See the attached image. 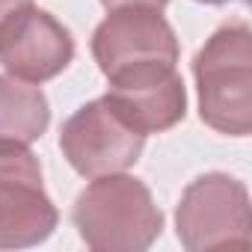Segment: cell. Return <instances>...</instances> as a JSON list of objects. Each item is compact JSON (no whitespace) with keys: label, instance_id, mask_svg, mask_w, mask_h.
<instances>
[{"label":"cell","instance_id":"cell-1","mask_svg":"<svg viewBox=\"0 0 252 252\" xmlns=\"http://www.w3.org/2000/svg\"><path fill=\"white\" fill-rule=\"evenodd\" d=\"M80 240L98 252H146L163 231L152 190L125 172L92 178L71 208Z\"/></svg>","mask_w":252,"mask_h":252},{"label":"cell","instance_id":"cell-2","mask_svg":"<svg viewBox=\"0 0 252 252\" xmlns=\"http://www.w3.org/2000/svg\"><path fill=\"white\" fill-rule=\"evenodd\" d=\"M199 89V119L208 128L246 137L252 131V30L246 21H228L193 57Z\"/></svg>","mask_w":252,"mask_h":252},{"label":"cell","instance_id":"cell-3","mask_svg":"<svg viewBox=\"0 0 252 252\" xmlns=\"http://www.w3.org/2000/svg\"><path fill=\"white\" fill-rule=\"evenodd\" d=\"M178 240L190 252L249 246V190L228 172L193 178L175 208Z\"/></svg>","mask_w":252,"mask_h":252},{"label":"cell","instance_id":"cell-4","mask_svg":"<svg viewBox=\"0 0 252 252\" xmlns=\"http://www.w3.org/2000/svg\"><path fill=\"white\" fill-rule=\"evenodd\" d=\"M60 149L77 175L98 178L131 169L146 149V134L131 128L107 95H101L80 104L63 122Z\"/></svg>","mask_w":252,"mask_h":252},{"label":"cell","instance_id":"cell-5","mask_svg":"<svg viewBox=\"0 0 252 252\" xmlns=\"http://www.w3.org/2000/svg\"><path fill=\"white\" fill-rule=\"evenodd\" d=\"M60 211L45 193L39 158L18 143H0V249L45 243Z\"/></svg>","mask_w":252,"mask_h":252},{"label":"cell","instance_id":"cell-6","mask_svg":"<svg viewBox=\"0 0 252 252\" xmlns=\"http://www.w3.org/2000/svg\"><path fill=\"white\" fill-rule=\"evenodd\" d=\"M178 54L172 24L163 18V9L152 6L110 9L92 33V57L107 80L140 68L175 65Z\"/></svg>","mask_w":252,"mask_h":252},{"label":"cell","instance_id":"cell-7","mask_svg":"<svg viewBox=\"0 0 252 252\" xmlns=\"http://www.w3.org/2000/svg\"><path fill=\"white\" fill-rule=\"evenodd\" d=\"M74 60L71 30L48 9L24 6L0 24V65L27 83H45L63 74Z\"/></svg>","mask_w":252,"mask_h":252},{"label":"cell","instance_id":"cell-8","mask_svg":"<svg viewBox=\"0 0 252 252\" xmlns=\"http://www.w3.org/2000/svg\"><path fill=\"white\" fill-rule=\"evenodd\" d=\"M107 101L146 137L175 128L187 116V86L175 65H155L113 77Z\"/></svg>","mask_w":252,"mask_h":252},{"label":"cell","instance_id":"cell-9","mask_svg":"<svg viewBox=\"0 0 252 252\" xmlns=\"http://www.w3.org/2000/svg\"><path fill=\"white\" fill-rule=\"evenodd\" d=\"M51 125V107L36 83L0 74V143L30 146Z\"/></svg>","mask_w":252,"mask_h":252},{"label":"cell","instance_id":"cell-10","mask_svg":"<svg viewBox=\"0 0 252 252\" xmlns=\"http://www.w3.org/2000/svg\"><path fill=\"white\" fill-rule=\"evenodd\" d=\"M169 0H101V6L110 9H122V6H152V9H163Z\"/></svg>","mask_w":252,"mask_h":252},{"label":"cell","instance_id":"cell-11","mask_svg":"<svg viewBox=\"0 0 252 252\" xmlns=\"http://www.w3.org/2000/svg\"><path fill=\"white\" fill-rule=\"evenodd\" d=\"M33 0H0V24H3L9 15H15L18 9H24V6H30Z\"/></svg>","mask_w":252,"mask_h":252},{"label":"cell","instance_id":"cell-12","mask_svg":"<svg viewBox=\"0 0 252 252\" xmlns=\"http://www.w3.org/2000/svg\"><path fill=\"white\" fill-rule=\"evenodd\" d=\"M196 3H208V6H222V3H231V0H196Z\"/></svg>","mask_w":252,"mask_h":252}]
</instances>
